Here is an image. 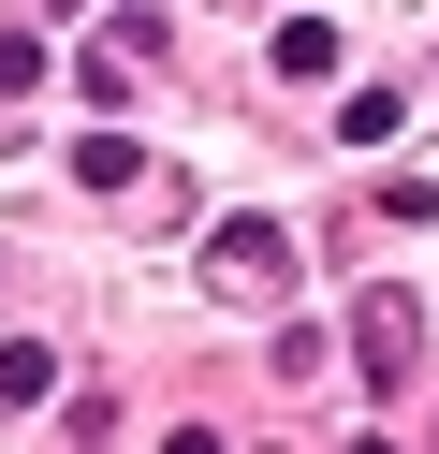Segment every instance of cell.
Masks as SVG:
<instances>
[{
  "instance_id": "cell-1",
  "label": "cell",
  "mask_w": 439,
  "mask_h": 454,
  "mask_svg": "<svg viewBox=\"0 0 439 454\" xmlns=\"http://www.w3.org/2000/svg\"><path fill=\"white\" fill-rule=\"evenodd\" d=\"M351 352H366V366H351L366 395H410V352H425V323H410V294H366V308H351Z\"/></svg>"
},
{
  "instance_id": "cell-2",
  "label": "cell",
  "mask_w": 439,
  "mask_h": 454,
  "mask_svg": "<svg viewBox=\"0 0 439 454\" xmlns=\"http://www.w3.org/2000/svg\"><path fill=\"white\" fill-rule=\"evenodd\" d=\"M205 249H220V278H234V294H278V220H220V235H205Z\"/></svg>"
},
{
  "instance_id": "cell-3",
  "label": "cell",
  "mask_w": 439,
  "mask_h": 454,
  "mask_svg": "<svg viewBox=\"0 0 439 454\" xmlns=\"http://www.w3.org/2000/svg\"><path fill=\"white\" fill-rule=\"evenodd\" d=\"M396 132H410L396 89H351V103H337V147H396Z\"/></svg>"
},
{
  "instance_id": "cell-4",
  "label": "cell",
  "mask_w": 439,
  "mask_h": 454,
  "mask_svg": "<svg viewBox=\"0 0 439 454\" xmlns=\"http://www.w3.org/2000/svg\"><path fill=\"white\" fill-rule=\"evenodd\" d=\"M278 74H293V89H308V74H337V30H322V15H278Z\"/></svg>"
},
{
  "instance_id": "cell-5",
  "label": "cell",
  "mask_w": 439,
  "mask_h": 454,
  "mask_svg": "<svg viewBox=\"0 0 439 454\" xmlns=\"http://www.w3.org/2000/svg\"><path fill=\"white\" fill-rule=\"evenodd\" d=\"M74 176L88 191H132V132H74Z\"/></svg>"
},
{
  "instance_id": "cell-6",
  "label": "cell",
  "mask_w": 439,
  "mask_h": 454,
  "mask_svg": "<svg viewBox=\"0 0 439 454\" xmlns=\"http://www.w3.org/2000/svg\"><path fill=\"white\" fill-rule=\"evenodd\" d=\"M44 381H59V352H44V337H15V352H0V411H29Z\"/></svg>"
},
{
  "instance_id": "cell-7",
  "label": "cell",
  "mask_w": 439,
  "mask_h": 454,
  "mask_svg": "<svg viewBox=\"0 0 439 454\" xmlns=\"http://www.w3.org/2000/svg\"><path fill=\"white\" fill-rule=\"evenodd\" d=\"M15 89H44V44H29V30H0V103H15Z\"/></svg>"
},
{
  "instance_id": "cell-8",
  "label": "cell",
  "mask_w": 439,
  "mask_h": 454,
  "mask_svg": "<svg viewBox=\"0 0 439 454\" xmlns=\"http://www.w3.org/2000/svg\"><path fill=\"white\" fill-rule=\"evenodd\" d=\"M59 15H74V0H59Z\"/></svg>"
}]
</instances>
